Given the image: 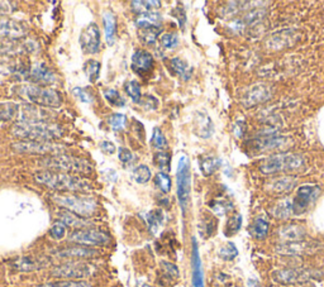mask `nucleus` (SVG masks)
<instances>
[{
    "instance_id": "1",
    "label": "nucleus",
    "mask_w": 324,
    "mask_h": 287,
    "mask_svg": "<svg viewBox=\"0 0 324 287\" xmlns=\"http://www.w3.org/2000/svg\"><path fill=\"white\" fill-rule=\"evenodd\" d=\"M34 180L41 185L56 191H69V193H81L91 190L92 186L89 181L65 172L41 171L34 175Z\"/></svg>"
},
{
    "instance_id": "2",
    "label": "nucleus",
    "mask_w": 324,
    "mask_h": 287,
    "mask_svg": "<svg viewBox=\"0 0 324 287\" xmlns=\"http://www.w3.org/2000/svg\"><path fill=\"white\" fill-rule=\"evenodd\" d=\"M13 135L27 141L50 142L62 137V128L51 123H18L13 128Z\"/></svg>"
},
{
    "instance_id": "3",
    "label": "nucleus",
    "mask_w": 324,
    "mask_h": 287,
    "mask_svg": "<svg viewBox=\"0 0 324 287\" xmlns=\"http://www.w3.org/2000/svg\"><path fill=\"white\" fill-rule=\"evenodd\" d=\"M18 94L27 102L43 108H60L62 104L61 94L50 87L38 86V85L28 84L19 86Z\"/></svg>"
},
{
    "instance_id": "4",
    "label": "nucleus",
    "mask_w": 324,
    "mask_h": 287,
    "mask_svg": "<svg viewBox=\"0 0 324 287\" xmlns=\"http://www.w3.org/2000/svg\"><path fill=\"white\" fill-rule=\"evenodd\" d=\"M306 167V158L298 153H281L266 158L260 165V171L265 175L277 172L299 171Z\"/></svg>"
},
{
    "instance_id": "5",
    "label": "nucleus",
    "mask_w": 324,
    "mask_h": 287,
    "mask_svg": "<svg viewBox=\"0 0 324 287\" xmlns=\"http://www.w3.org/2000/svg\"><path fill=\"white\" fill-rule=\"evenodd\" d=\"M47 168L60 169L65 174H84L89 175L92 172V166L89 161L80 157H73L70 155H56L53 157L46 158L42 162Z\"/></svg>"
},
{
    "instance_id": "6",
    "label": "nucleus",
    "mask_w": 324,
    "mask_h": 287,
    "mask_svg": "<svg viewBox=\"0 0 324 287\" xmlns=\"http://www.w3.org/2000/svg\"><path fill=\"white\" fill-rule=\"evenodd\" d=\"M53 201L59 206L65 207L67 212L81 218H90L97 213L98 204L92 198L78 195H56Z\"/></svg>"
},
{
    "instance_id": "7",
    "label": "nucleus",
    "mask_w": 324,
    "mask_h": 287,
    "mask_svg": "<svg viewBox=\"0 0 324 287\" xmlns=\"http://www.w3.org/2000/svg\"><path fill=\"white\" fill-rule=\"evenodd\" d=\"M176 184H178V199L182 213L186 212L190 201V187H192V175H190V162L186 155H181L178 162L176 171Z\"/></svg>"
},
{
    "instance_id": "8",
    "label": "nucleus",
    "mask_w": 324,
    "mask_h": 287,
    "mask_svg": "<svg viewBox=\"0 0 324 287\" xmlns=\"http://www.w3.org/2000/svg\"><path fill=\"white\" fill-rule=\"evenodd\" d=\"M95 269L86 262H69L51 270V276L56 278H66L71 281H83L92 275Z\"/></svg>"
},
{
    "instance_id": "9",
    "label": "nucleus",
    "mask_w": 324,
    "mask_h": 287,
    "mask_svg": "<svg viewBox=\"0 0 324 287\" xmlns=\"http://www.w3.org/2000/svg\"><path fill=\"white\" fill-rule=\"evenodd\" d=\"M317 277V272L304 269H285L275 271L272 273V280L281 285H298Z\"/></svg>"
},
{
    "instance_id": "10",
    "label": "nucleus",
    "mask_w": 324,
    "mask_h": 287,
    "mask_svg": "<svg viewBox=\"0 0 324 287\" xmlns=\"http://www.w3.org/2000/svg\"><path fill=\"white\" fill-rule=\"evenodd\" d=\"M318 195H319V187L318 186L304 185L299 187L295 196L291 200L294 215H300L306 213L310 207V205L317 200Z\"/></svg>"
},
{
    "instance_id": "11",
    "label": "nucleus",
    "mask_w": 324,
    "mask_h": 287,
    "mask_svg": "<svg viewBox=\"0 0 324 287\" xmlns=\"http://www.w3.org/2000/svg\"><path fill=\"white\" fill-rule=\"evenodd\" d=\"M69 240L83 245H105L110 242V237L100 229L85 228L72 232Z\"/></svg>"
},
{
    "instance_id": "12",
    "label": "nucleus",
    "mask_w": 324,
    "mask_h": 287,
    "mask_svg": "<svg viewBox=\"0 0 324 287\" xmlns=\"http://www.w3.org/2000/svg\"><path fill=\"white\" fill-rule=\"evenodd\" d=\"M13 148L19 152L26 153H56V155H62L65 152L64 146L60 144L51 143V142H38V141H22L13 144Z\"/></svg>"
},
{
    "instance_id": "13",
    "label": "nucleus",
    "mask_w": 324,
    "mask_h": 287,
    "mask_svg": "<svg viewBox=\"0 0 324 287\" xmlns=\"http://www.w3.org/2000/svg\"><path fill=\"white\" fill-rule=\"evenodd\" d=\"M80 45L84 53L95 54L100 51V31L98 24L90 23L80 34Z\"/></svg>"
},
{
    "instance_id": "14",
    "label": "nucleus",
    "mask_w": 324,
    "mask_h": 287,
    "mask_svg": "<svg viewBox=\"0 0 324 287\" xmlns=\"http://www.w3.org/2000/svg\"><path fill=\"white\" fill-rule=\"evenodd\" d=\"M272 97L271 86L266 84H257L247 89L242 95V104L244 106H255L257 104L268 102Z\"/></svg>"
},
{
    "instance_id": "15",
    "label": "nucleus",
    "mask_w": 324,
    "mask_h": 287,
    "mask_svg": "<svg viewBox=\"0 0 324 287\" xmlns=\"http://www.w3.org/2000/svg\"><path fill=\"white\" fill-rule=\"evenodd\" d=\"M28 28L22 22L10 18H0V38H12L18 40L27 34Z\"/></svg>"
},
{
    "instance_id": "16",
    "label": "nucleus",
    "mask_w": 324,
    "mask_h": 287,
    "mask_svg": "<svg viewBox=\"0 0 324 287\" xmlns=\"http://www.w3.org/2000/svg\"><path fill=\"white\" fill-rule=\"evenodd\" d=\"M154 56L148 51L137 50L132 56V70L137 75L144 76L154 68Z\"/></svg>"
},
{
    "instance_id": "17",
    "label": "nucleus",
    "mask_w": 324,
    "mask_h": 287,
    "mask_svg": "<svg viewBox=\"0 0 324 287\" xmlns=\"http://www.w3.org/2000/svg\"><path fill=\"white\" fill-rule=\"evenodd\" d=\"M54 256L59 258H71V259H89L92 257L99 256V251L94 250L90 247H79V245H73V247H66L62 250H57L54 252Z\"/></svg>"
},
{
    "instance_id": "18",
    "label": "nucleus",
    "mask_w": 324,
    "mask_h": 287,
    "mask_svg": "<svg viewBox=\"0 0 324 287\" xmlns=\"http://www.w3.org/2000/svg\"><path fill=\"white\" fill-rule=\"evenodd\" d=\"M315 251L314 243L304 242H287L279 244L276 247V252L280 254H288V256H299L304 253H312Z\"/></svg>"
},
{
    "instance_id": "19",
    "label": "nucleus",
    "mask_w": 324,
    "mask_h": 287,
    "mask_svg": "<svg viewBox=\"0 0 324 287\" xmlns=\"http://www.w3.org/2000/svg\"><path fill=\"white\" fill-rule=\"evenodd\" d=\"M48 261L45 258H38V257L32 256H23L15 259L12 263V266L17 271H21V272H32V271L42 270L43 267H46Z\"/></svg>"
},
{
    "instance_id": "20",
    "label": "nucleus",
    "mask_w": 324,
    "mask_h": 287,
    "mask_svg": "<svg viewBox=\"0 0 324 287\" xmlns=\"http://www.w3.org/2000/svg\"><path fill=\"white\" fill-rule=\"evenodd\" d=\"M192 286L193 287H205L204 286V273L203 266H201L200 254H199V248L197 240L193 239V252H192Z\"/></svg>"
},
{
    "instance_id": "21",
    "label": "nucleus",
    "mask_w": 324,
    "mask_h": 287,
    "mask_svg": "<svg viewBox=\"0 0 324 287\" xmlns=\"http://www.w3.org/2000/svg\"><path fill=\"white\" fill-rule=\"evenodd\" d=\"M29 76H31L32 80L36 81L38 84L51 85L56 83L57 80L56 75L45 64H42V62L33 65V67L31 68V72H29Z\"/></svg>"
},
{
    "instance_id": "22",
    "label": "nucleus",
    "mask_w": 324,
    "mask_h": 287,
    "mask_svg": "<svg viewBox=\"0 0 324 287\" xmlns=\"http://www.w3.org/2000/svg\"><path fill=\"white\" fill-rule=\"evenodd\" d=\"M296 40H298V37H296L294 31H282L270 37L268 45L269 47L274 48V50H281V48L295 45Z\"/></svg>"
},
{
    "instance_id": "23",
    "label": "nucleus",
    "mask_w": 324,
    "mask_h": 287,
    "mask_svg": "<svg viewBox=\"0 0 324 287\" xmlns=\"http://www.w3.org/2000/svg\"><path fill=\"white\" fill-rule=\"evenodd\" d=\"M306 234V228L300 224H288L279 231V237L285 242H300L304 240Z\"/></svg>"
},
{
    "instance_id": "24",
    "label": "nucleus",
    "mask_w": 324,
    "mask_h": 287,
    "mask_svg": "<svg viewBox=\"0 0 324 287\" xmlns=\"http://www.w3.org/2000/svg\"><path fill=\"white\" fill-rule=\"evenodd\" d=\"M290 139L288 137H280V136H271V137H263V138L257 139L255 142V146L257 149H279L284 148V147L290 146Z\"/></svg>"
},
{
    "instance_id": "25",
    "label": "nucleus",
    "mask_w": 324,
    "mask_h": 287,
    "mask_svg": "<svg viewBox=\"0 0 324 287\" xmlns=\"http://www.w3.org/2000/svg\"><path fill=\"white\" fill-rule=\"evenodd\" d=\"M103 24H104L105 41L109 46H113L117 33V18L111 10H105L103 13Z\"/></svg>"
},
{
    "instance_id": "26",
    "label": "nucleus",
    "mask_w": 324,
    "mask_h": 287,
    "mask_svg": "<svg viewBox=\"0 0 324 287\" xmlns=\"http://www.w3.org/2000/svg\"><path fill=\"white\" fill-rule=\"evenodd\" d=\"M57 218H59V221L64 223L66 226H71V228L76 229H85L90 225V221H88L85 218L78 217V215L72 214L70 212H60L57 214Z\"/></svg>"
},
{
    "instance_id": "27",
    "label": "nucleus",
    "mask_w": 324,
    "mask_h": 287,
    "mask_svg": "<svg viewBox=\"0 0 324 287\" xmlns=\"http://www.w3.org/2000/svg\"><path fill=\"white\" fill-rule=\"evenodd\" d=\"M22 105L18 103L7 102L0 104V123L10 122V120L19 119Z\"/></svg>"
},
{
    "instance_id": "28",
    "label": "nucleus",
    "mask_w": 324,
    "mask_h": 287,
    "mask_svg": "<svg viewBox=\"0 0 324 287\" xmlns=\"http://www.w3.org/2000/svg\"><path fill=\"white\" fill-rule=\"evenodd\" d=\"M144 220H146L147 225H148L149 232L156 234L159 229L162 226L163 221H165V214H163L162 209H154L151 212L146 213Z\"/></svg>"
},
{
    "instance_id": "29",
    "label": "nucleus",
    "mask_w": 324,
    "mask_h": 287,
    "mask_svg": "<svg viewBox=\"0 0 324 287\" xmlns=\"http://www.w3.org/2000/svg\"><path fill=\"white\" fill-rule=\"evenodd\" d=\"M161 15L157 14L156 12L144 13L138 15V18L136 19V26L138 27V29L155 28V27H161Z\"/></svg>"
},
{
    "instance_id": "30",
    "label": "nucleus",
    "mask_w": 324,
    "mask_h": 287,
    "mask_svg": "<svg viewBox=\"0 0 324 287\" xmlns=\"http://www.w3.org/2000/svg\"><path fill=\"white\" fill-rule=\"evenodd\" d=\"M195 127H197V133L203 138H209L213 133V124L212 120L206 114L198 113L195 118Z\"/></svg>"
},
{
    "instance_id": "31",
    "label": "nucleus",
    "mask_w": 324,
    "mask_h": 287,
    "mask_svg": "<svg viewBox=\"0 0 324 287\" xmlns=\"http://www.w3.org/2000/svg\"><path fill=\"white\" fill-rule=\"evenodd\" d=\"M296 185V180L293 177H279L269 184V188L274 193H289L293 190Z\"/></svg>"
},
{
    "instance_id": "32",
    "label": "nucleus",
    "mask_w": 324,
    "mask_h": 287,
    "mask_svg": "<svg viewBox=\"0 0 324 287\" xmlns=\"http://www.w3.org/2000/svg\"><path fill=\"white\" fill-rule=\"evenodd\" d=\"M170 67L171 70L174 71V73L178 76H180L181 79H184V80H189L190 76H192V67L187 65L186 61H184V60L179 59V57H175V59L170 60Z\"/></svg>"
},
{
    "instance_id": "33",
    "label": "nucleus",
    "mask_w": 324,
    "mask_h": 287,
    "mask_svg": "<svg viewBox=\"0 0 324 287\" xmlns=\"http://www.w3.org/2000/svg\"><path fill=\"white\" fill-rule=\"evenodd\" d=\"M269 229H270V224L265 218H256L251 225L252 237H255L256 239H263L268 237Z\"/></svg>"
},
{
    "instance_id": "34",
    "label": "nucleus",
    "mask_w": 324,
    "mask_h": 287,
    "mask_svg": "<svg viewBox=\"0 0 324 287\" xmlns=\"http://www.w3.org/2000/svg\"><path fill=\"white\" fill-rule=\"evenodd\" d=\"M161 27H155V28H146V29H138V37L142 41L144 45L154 46L156 43L157 37L161 33Z\"/></svg>"
},
{
    "instance_id": "35",
    "label": "nucleus",
    "mask_w": 324,
    "mask_h": 287,
    "mask_svg": "<svg viewBox=\"0 0 324 287\" xmlns=\"http://www.w3.org/2000/svg\"><path fill=\"white\" fill-rule=\"evenodd\" d=\"M130 5H132V9L135 12H137L138 14H144V13H151L159 9L161 7V3L156 2V0H154V2L152 0H148V2H141V0H138V2H132Z\"/></svg>"
},
{
    "instance_id": "36",
    "label": "nucleus",
    "mask_w": 324,
    "mask_h": 287,
    "mask_svg": "<svg viewBox=\"0 0 324 287\" xmlns=\"http://www.w3.org/2000/svg\"><path fill=\"white\" fill-rule=\"evenodd\" d=\"M274 215L279 219H288V218L293 217V204H291L290 199H287V200L280 201L276 206L272 210Z\"/></svg>"
},
{
    "instance_id": "37",
    "label": "nucleus",
    "mask_w": 324,
    "mask_h": 287,
    "mask_svg": "<svg viewBox=\"0 0 324 287\" xmlns=\"http://www.w3.org/2000/svg\"><path fill=\"white\" fill-rule=\"evenodd\" d=\"M220 160L217 157H203L200 160V169L204 176H211L219 168Z\"/></svg>"
},
{
    "instance_id": "38",
    "label": "nucleus",
    "mask_w": 324,
    "mask_h": 287,
    "mask_svg": "<svg viewBox=\"0 0 324 287\" xmlns=\"http://www.w3.org/2000/svg\"><path fill=\"white\" fill-rule=\"evenodd\" d=\"M124 90H126L127 95L133 100L135 103H140L142 99V92H141L140 84L136 80H130L124 85Z\"/></svg>"
},
{
    "instance_id": "39",
    "label": "nucleus",
    "mask_w": 324,
    "mask_h": 287,
    "mask_svg": "<svg viewBox=\"0 0 324 287\" xmlns=\"http://www.w3.org/2000/svg\"><path fill=\"white\" fill-rule=\"evenodd\" d=\"M242 225V217L239 214H233L230 219L227 220L225 224L224 233L227 237H232L236 233H238V231L241 229Z\"/></svg>"
},
{
    "instance_id": "40",
    "label": "nucleus",
    "mask_w": 324,
    "mask_h": 287,
    "mask_svg": "<svg viewBox=\"0 0 324 287\" xmlns=\"http://www.w3.org/2000/svg\"><path fill=\"white\" fill-rule=\"evenodd\" d=\"M151 169L147 167L146 165H140L135 168L133 171V179L136 180V182L138 184H147V182L151 180Z\"/></svg>"
},
{
    "instance_id": "41",
    "label": "nucleus",
    "mask_w": 324,
    "mask_h": 287,
    "mask_svg": "<svg viewBox=\"0 0 324 287\" xmlns=\"http://www.w3.org/2000/svg\"><path fill=\"white\" fill-rule=\"evenodd\" d=\"M104 98L111 104V105L117 106V108H123V106H126V99L122 98V95L119 94L117 90H114V89L104 90Z\"/></svg>"
},
{
    "instance_id": "42",
    "label": "nucleus",
    "mask_w": 324,
    "mask_h": 287,
    "mask_svg": "<svg viewBox=\"0 0 324 287\" xmlns=\"http://www.w3.org/2000/svg\"><path fill=\"white\" fill-rule=\"evenodd\" d=\"M155 184H156L157 187H159L162 193L167 194V193H170L173 182H171V177L168 176L167 172L160 171L159 174L155 176Z\"/></svg>"
},
{
    "instance_id": "43",
    "label": "nucleus",
    "mask_w": 324,
    "mask_h": 287,
    "mask_svg": "<svg viewBox=\"0 0 324 287\" xmlns=\"http://www.w3.org/2000/svg\"><path fill=\"white\" fill-rule=\"evenodd\" d=\"M37 287H92L88 281H71V280H62L57 282L45 283Z\"/></svg>"
},
{
    "instance_id": "44",
    "label": "nucleus",
    "mask_w": 324,
    "mask_h": 287,
    "mask_svg": "<svg viewBox=\"0 0 324 287\" xmlns=\"http://www.w3.org/2000/svg\"><path fill=\"white\" fill-rule=\"evenodd\" d=\"M154 163L161 169V172L170 171V155L163 151L155 153Z\"/></svg>"
},
{
    "instance_id": "45",
    "label": "nucleus",
    "mask_w": 324,
    "mask_h": 287,
    "mask_svg": "<svg viewBox=\"0 0 324 287\" xmlns=\"http://www.w3.org/2000/svg\"><path fill=\"white\" fill-rule=\"evenodd\" d=\"M108 123H109V125L111 127V129L117 130V132H118V130H122L124 127H126L127 117L124 116V114H121V113H114L108 118Z\"/></svg>"
},
{
    "instance_id": "46",
    "label": "nucleus",
    "mask_w": 324,
    "mask_h": 287,
    "mask_svg": "<svg viewBox=\"0 0 324 287\" xmlns=\"http://www.w3.org/2000/svg\"><path fill=\"white\" fill-rule=\"evenodd\" d=\"M219 257L224 261H233L237 256H238V250H237L236 245L233 243H227V244L223 245L219 250Z\"/></svg>"
},
{
    "instance_id": "47",
    "label": "nucleus",
    "mask_w": 324,
    "mask_h": 287,
    "mask_svg": "<svg viewBox=\"0 0 324 287\" xmlns=\"http://www.w3.org/2000/svg\"><path fill=\"white\" fill-rule=\"evenodd\" d=\"M85 72L88 73L89 79H90L91 83L98 80L100 72V62L95 61V60H89L85 64Z\"/></svg>"
},
{
    "instance_id": "48",
    "label": "nucleus",
    "mask_w": 324,
    "mask_h": 287,
    "mask_svg": "<svg viewBox=\"0 0 324 287\" xmlns=\"http://www.w3.org/2000/svg\"><path fill=\"white\" fill-rule=\"evenodd\" d=\"M151 144L152 147H155L156 149H165L166 147H167V141H166L165 136H163V133L161 132L160 128H155L154 129Z\"/></svg>"
},
{
    "instance_id": "49",
    "label": "nucleus",
    "mask_w": 324,
    "mask_h": 287,
    "mask_svg": "<svg viewBox=\"0 0 324 287\" xmlns=\"http://www.w3.org/2000/svg\"><path fill=\"white\" fill-rule=\"evenodd\" d=\"M161 269L163 271V275H165L166 277L171 278V280H176V278H179V276H180L178 266H176V264H174V263H171V262L162 261L161 262Z\"/></svg>"
},
{
    "instance_id": "50",
    "label": "nucleus",
    "mask_w": 324,
    "mask_h": 287,
    "mask_svg": "<svg viewBox=\"0 0 324 287\" xmlns=\"http://www.w3.org/2000/svg\"><path fill=\"white\" fill-rule=\"evenodd\" d=\"M160 43L166 50H171V48H175L179 45V38L174 33H165L160 38Z\"/></svg>"
},
{
    "instance_id": "51",
    "label": "nucleus",
    "mask_w": 324,
    "mask_h": 287,
    "mask_svg": "<svg viewBox=\"0 0 324 287\" xmlns=\"http://www.w3.org/2000/svg\"><path fill=\"white\" fill-rule=\"evenodd\" d=\"M50 236L53 239L60 240V239H64L65 236H66V225L61 221H56L50 229Z\"/></svg>"
},
{
    "instance_id": "52",
    "label": "nucleus",
    "mask_w": 324,
    "mask_h": 287,
    "mask_svg": "<svg viewBox=\"0 0 324 287\" xmlns=\"http://www.w3.org/2000/svg\"><path fill=\"white\" fill-rule=\"evenodd\" d=\"M138 104L142 106L144 110H156L157 106H159V100L152 95H144Z\"/></svg>"
},
{
    "instance_id": "53",
    "label": "nucleus",
    "mask_w": 324,
    "mask_h": 287,
    "mask_svg": "<svg viewBox=\"0 0 324 287\" xmlns=\"http://www.w3.org/2000/svg\"><path fill=\"white\" fill-rule=\"evenodd\" d=\"M72 94H73V97L78 98V99L81 100L83 103H91L92 102V95L86 89H83V87H79V86L73 87Z\"/></svg>"
},
{
    "instance_id": "54",
    "label": "nucleus",
    "mask_w": 324,
    "mask_h": 287,
    "mask_svg": "<svg viewBox=\"0 0 324 287\" xmlns=\"http://www.w3.org/2000/svg\"><path fill=\"white\" fill-rule=\"evenodd\" d=\"M15 70V62L9 57L0 54V73H9Z\"/></svg>"
},
{
    "instance_id": "55",
    "label": "nucleus",
    "mask_w": 324,
    "mask_h": 287,
    "mask_svg": "<svg viewBox=\"0 0 324 287\" xmlns=\"http://www.w3.org/2000/svg\"><path fill=\"white\" fill-rule=\"evenodd\" d=\"M118 157L123 163H130L133 160H135L133 153L130 152L128 148H124V147H121V148L118 149Z\"/></svg>"
},
{
    "instance_id": "56",
    "label": "nucleus",
    "mask_w": 324,
    "mask_h": 287,
    "mask_svg": "<svg viewBox=\"0 0 324 287\" xmlns=\"http://www.w3.org/2000/svg\"><path fill=\"white\" fill-rule=\"evenodd\" d=\"M263 14H265V13H263L262 10H255V12L249 13V14L244 17V23H247V24L256 23V22H258V21H261V19H262Z\"/></svg>"
},
{
    "instance_id": "57",
    "label": "nucleus",
    "mask_w": 324,
    "mask_h": 287,
    "mask_svg": "<svg viewBox=\"0 0 324 287\" xmlns=\"http://www.w3.org/2000/svg\"><path fill=\"white\" fill-rule=\"evenodd\" d=\"M216 229H217V220L214 219V218H209L208 220H205V223H204V231H205L206 236L211 237L212 234H214Z\"/></svg>"
},
{
    "instance_id": "58",
    "label": "nucleus",
    "mask_w": 324,
    "mask_h": 287,
    "mask_svg": "<svg viewBox=\"0 0 324 287\" xmlns=\"http://www.w3.org/2000/svg\"><path fill=\"white\" fill-rule=\"evenodd\" d=\"M99 147H100V149H102V151L104 153H107V155H113V153L117 151L116 146H114V144L109 141H103L102 143H100Z\"/></svg>"
},
{
    "instance_id": "59",
    "label": "nucleus",
    "mask_w": 324,
    "mask_h": 287,
    "mask_svg": "<svg viewBox=\"0 0 324 287\" xmlns=\"http://www.w3.org/2000/svg\"><path fill=\"white\" fill-rule=\"evenodd\" d=\"M173 14L175 15V18L178 19L179 22H180V27H181V28H184L185 21H186V18H185V10L182 9L181 7H178V8H175V10H174Z\"/></svg>"
},
{
    "instance_id": "60",
    "label": "nucleus",
    "mask_w": 324,
    "mask_h": 287,
    "mask_svg": "<svg viewBox=\"0 0 324 287\" xmlns=\"http://www.w3.org/2000/svg\"><path fill=\"white\" fill-rule=\"evenodd\" d=\"M14 4L9 2H0V15L2 14H7V13H10L14 10Z\"/></svg>"
},
{
    "instance_id": "61",
    "label": "nucleus",
    "mask_w": 324,
    "mask_h": 287,
    "mask_svg": "<svg viewBox=\"0 0 324 287\" xmlns=\"http://www.w3.org/2000/svg\"><path fill=\"white\" fill-rule=\"evenodd\" d=\"M258 286H260V283H258L256 280L249 281V287H258Z\"/></svg>"
},
{
    "instance_id": "62",
    "label": "nucleus",
    "mask_w": 324,
    "mask_h": 287,
    "mask_svg": "<svg viewBox=\"0 0 324 287\" xmlns=\"http://www.w3.org/2000/svg\"><path fill=\"white\" fill-rule=\"evenodd\" d=\"M143 287H151V286H143Z\"/></svg>"
}]
</instances>
